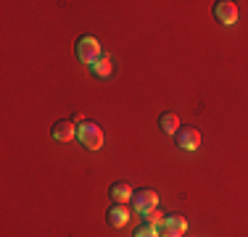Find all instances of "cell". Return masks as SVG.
I'll use <instances>...</instances> for the list:
<instances>
[{
    "mask_svg": "<svg viewBox=\"0 0 248 237\" xmlns=\"http://www.w3.org/2000/svg\"><path fill=\"white\" fill-rule=\"evenodd\" d=\"M74 53H77V58H79L82 63H87V66H93L98 58H103V50H100V43L95 37H79L77 40Z\"/></svg>",
    "mask_w": 248,
    "mask_h": 237,
    "instance_id": "cell-1",
    "label": "cell"
},
{
    "mask_svg": "<svg viewBox=\"0 0 248 237\" xmlns=\"http://www.w3.org/2000/svg\"><path fill=\"white\" fill-rule=\"evenodd\" d=\"M77 137H79V142L87 150H100V145H103V129L93 121H85L77 127Z\"/></svg>",
    "mask_w": 248,
    "mask_h": 237,
    "instance_id": "cell-2",
    "label": "cell"
},
{
    "mask_svg": "<svg viewBox=\"0 0 248 237\" xmlns=\"http://www.w3.org/2000/svg\"><path fill=\"white\" fill-rule=\"evenodd\" d=\"M132 211L135 213H140V216H145L148 211H153L158 206V193L156 190H151V187H145V190H138V193L132 195Z\"/></svg>",
    "mask_w": 248,
    "mask_h": 237,
    "instance_id": "cell-3",
    "label": "cell"
},
{
    "mask_svg": "<svg viewBox=\"0 0 248 237\" xmlns=\"http://www.w3.org/2000/svg\"><path fill=\"white\" fill-rule=\"evenodd\" d=\"M185 232H187V222L180 213H169V216H164L161 224H158V235L161 237H182Z\"/></svg>",
    "mask_w": 248,
    "mask_h": 237,
    "instance_id": "cell-4",
    "label": "cell"
},
{
    "mask_svg": "<svg viewBox=\"0 0 248 237\" xmlns=\"http://www.w3.org/2000/svg\"><path fill=\"white\" fill-rule=\"evenodd\" d=\"M174 145L180 148V150H185V153L198 150V145H201V132H198L196 127H185V129H180V132L174 134Z\"/></svg>",
    "mask_w": 248,
    "mask_h": 237,
    "instance_id": "cell-5",
    "label": "cell"
},
{
    "mask_svg": "<svg viewBox=\"0 0 248 237\" xmlns=\"http://www.w3.org/2000/svg\"><path fill=\"white\" fill-rule=\"evenodd\" d=\"M214 16L224 27H232L238 21V5L230 3V0H219V3H214Z\"/></svg>",
    "mask_w": 248,
    "mask_h": 237,
    "instance_id": "cell-6",
    "label": "cell"
},
{
    "mask_svg": "<svg viewBox=\"0 0 248 237\" xmlns=\"http://www.w3.org/2000/svg\"><path fill=\"white\" fill-rule=\"evenodd\" d=\"M106 219H108V224L114 229H122V227H127V222H129V211H127V206H122V203H114L108 208V213H106Z\"/></svg>",
    "mask_w": 248,
    "mask_h": 237,
    "instance_id": "cell-7",
    "label": "cell"
},
{
    "mask_svg": "<svg viewBox=\"0 0 248 237\" xmlns=\"http://www.w3.org/2000/svg\"><path fill=\"white\" fill-rule=\"evenodd\" d=\"M50 134H53V140H58V142H69V140L77 137V124L74 121H56L50 129Z\"/></svg>",
    "mask_w": 248,
    "mask_h": 237,
    "instance_id": "cell-8",
    "label": "cell"
},
{
    "mask_svg": "<svg viewBox=\"0 0 248 237\" xmlns=\"http://www.w3.org/2000/svg\"><path fill=\"white\" fill-rule=\"evenodd\" d=\"M108 195H111V200L114 203H127V200H132V195H135V190L127 185V182H114L111 185V190H108Z\"/></svg>",
    "mask_w": 248,
    "mask_h": 237,
    "instance_id": "cell-9",
    "label": "cell"
},
{
    "mask_svg": "<svg viewBox=\"0 0 248 237\" xmlns=\"http://www.w3.org/2000/svg\"><path fill=\"white\" fill-rule=\"evenodd\" d=\"M93 74L100 76V79H106V76H111V71H114V63H111V58H108V53H103V58H98L95 63H93Z\"/></svg>",
    "mask_w": 248,
    "mask_h": 237,
    "instance_id": "cell-10",
    "label": "cell"
},
{
    "mask_svg": "<svg viewBox=\"0 0 248 237\" xmlns=\"http://www.w3.org/2000/svg\"><path fill=\"white\" fill-rule=\"evenodd\" d=\"M158 127H161L164 134H177L180 132V116L177 114H164L158 118Z\"/></svg>",
    "mask_w": 248,
    "mask_h": 237,
    "instance_id": "cell-11",
    "label": "cell"
},
{
    "mask_svg": "<svg viewBox=\"0 0 248 237\" xmlns=\"http://www.w3.org/2000/svg\"><path fill=\"white\" fill-rule=\"evenodd\" d=\"M132 237H161V235H158V227H156V224H143V227L135 229Z\"/></svg>",
    "mask_w": 248,
    "mask_h": 237,
    "instance_id": "cell-12",
    "label": "cell"
},
{
    "mask_svg": "<svg viewBox=\"0 0 248 237\" xmlns=\"http://www.w3.org/2000/svg\"><path fill=\"white\" fill-rule=\"evenodd\" d=\"M161 219H164V213L158 211V208H153V211L145 213V224H156V227H158V224H161Z\"/></svg>",
    "mask_w": 248,
    "mask_h": 237,
    "instance_id": "cell-13",
    "label": "cell"
}]
</instances>
